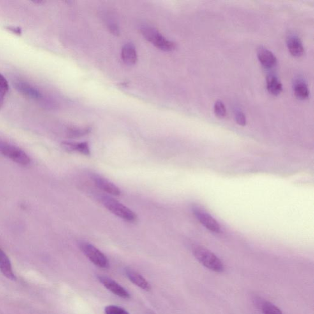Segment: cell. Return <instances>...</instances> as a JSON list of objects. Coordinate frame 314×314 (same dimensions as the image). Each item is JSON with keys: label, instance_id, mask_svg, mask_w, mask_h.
<instances>
[{"label": "cell", "instance_id": "6da1fadb", "mask_svg": "<svg viewBox=\"0 0 314 314\" xmlns=\"http://www.w3.org/2000/svg\"><path fill=\"white\" fill-rule=\"evenodd\" d=\"M193 255L201 264L214 272L223 271L222 262L214 253L202 246H195L192 249Z\"/></svg>", "mask_w": 314, "mask_h": 314}, {"label": "cell", "instance_id": "7a4b0ae2", "mask_svg": "<svg viewBox=\"0 0 314 314\" xmlns=\"http://www.w3.org/2000/svg\"><path fill=\"white\" fill-rule=\"evenodd\" d=\"M99 200L106 208L119 218L128 222H135L137 220V216L135 212L114 198L107 195H101Z\"/></svg>", "mask_w": 314, "mask_h": 314}, {"label": "cell", "instance_id": "3957f363", "mask_svg": "<svg viewBox=\"0 0 314 314\" xmlns=\"http://www.w3.org/2000/svg\"><path fill=\"white\" fill-rule=\"evenodd\" d=\"M140 31L146 40L153 44L157 48L163 51H172L176 47L174 42L165 38L154 27L148 25H143L141 27Z\"/></svg>", "mask_w": 314, "mask_h": 314}, {"label": "cell", "instance_id": "277c9868", "mask_svg": "<svg viewBox=\"0 0 314 314\" xmlns=\"http://www.w3.org/2000/svg\"><path fill=\"white\" fill-rule=\"evenodd\" d=\"M80 249L83 253L96 266L104 269L109 267L110 262L108 258L93 245L88 242H82L80 244Z\"/></svg>", "mask_w": 314, "mask_h": 314}, {"label": "cell", "instance_id": "5b68a950", "mask_svg": "<svg viewBox=\"0 0 314 314\" xmlns=\"http://www.w3.org/2000/svg\"><path fill=\"white\" fill-rule=\"evenodd\" d=\"M0 154L8 157L11 160L23 166L31 163V158L22 150L13 145L0 141Z\"/></svg>", "mask_w": 314, "mask_h": 314}, {"label": "cell", "instance_id": "8992f818", "mask_svg": "<svg viewBox=\"0 0 314 314\" xmlns=\"http://www.w3.org/2000/svg\"><path fill=\"white\" fill-rule=\"evenodd\" d=\"M194 216L207 230L215 233H220L221 227L218 221L204 210L195 205L193 207Z\"/></svg>", "mask_w": 314, "mask_h": 314}, {"label": "cell", "instance_id": "52a82bcc", "mask_svg": "<svg viewBox=\"0 0 314 314\" xmlns=\"http://www.w3.org/2000/svg\"><path fill=\"white\" fill-rule=\"evenodd\" d=\"M97 278L100 282V283L103 284L104 287L107 288L110 292H111L113 294L122 298H130V295L128 292V291L113 279L108 278L107 276H102V275H99V276H97Z\"/></svg>", "mask_w": 314, "mask_h": 314}, {"label": "cell", "instance_id": "ba28073f", "mask_svg": "<svg viewBox=\"0 0 314 314\" xmlns=\"http://www.w3.org/2000/svg\"><path fill=\"white\" fill-rule=\"evenodd\" d=\"M93 180L96 186L105 192L114 196L121 195V190H120V188L114 184L104 177L94 175L93 176Z\"/></svg>", "mask_w": 314, "mask_h": 314}, {"label": "cell", "instance_id": "9c48e42d", "mask_svg": "<svg viewBox=\"0 0 314 314\" xmlns=\"http://www.w3.org/2000/svg\"><path fill=\"white\" fill-rule=\"evenodd\" d=\"M16 89L19 93L24 94L28 98L33 99L34 100H39L43 98L42 94L31 84L24 82H16L15 84Z\"/></svg>", "mask_w": 314, "mask_h": 314}, {"label": "cell", "instance_id": "30bf717a", "mask_svg": "<svg viewBox=\"0 0 314 314\" xmlns=\"http://www.w3.org/2000/svg\"><path fill=\"white\" fill-rule=\"evenodd\" d=\"M257 57L258 60L265 68H271L276 66L277 59L273 53L267 48L260 47L258 49Z\"/></svg>", "mask_w": 314, "mask_h": 314}, {"label": "cell", "instance_id": "8fae6325", "mask_svg": "<svg viewBox=\"0 0 314 314\" xmlns=\"http://www.w3.org/2000/svg\"><path fill=\"white\" fill-rule=\"evenodd\" d=\"M122 59L124 63L128 66H132L138 61L137 52L136 48L132 44H126L122 47Z\"/></svg>", "mask_w": 314, "mask_h": 314}, {"label": "cell", "instance_id": "7c38bea8", "mask_svg": "<svg viewBox=\"0 0 314 314\" xmlns=\"http://www.w3.org/2000/svg\"><path fill=\"white\" fill-rule=\"evenodd\" d=\"M126 274L127 278L129 279L131 283H133L138 287H139L144 290H150L151 289V285L147 281L144 277L138 273V272L134 271L130 268L126 269Z\"/></svg>", "mask_w": 314, "mask_h": 314}, {"label": "cell", "instance_id": "4fadbf2b", "mask_svg": "<svg viewBox=\"0 0 314 314\" xmlns=\"http://www.w3.org/2000/svg\"><path fill=\"white\" fill-rule=\"evenodd\" d=\"M0 270L7 278L16 281V277L13 271L10 260L4 251L0 248Z\"/></svg>", "mask_w": 314, "mask_h": 314}, {"label": "cell", "instance_id": "5bb4252c", "mask_svg": "<svg viewBox=\"0 0 314 314\" xmlns=\"http://www.w3.org/2000/svg\"><path fill=\"white\" fill-rule=\"evenodd\" d=\"M287 47L290 54L294 57H301L304 54V48L301 39L297 36H290L287 39Z\"/></svg>", "mask_w": 314, "mask_h": 314}, {"label": "cell", "instance_id": "9a60e30c", "mask_svg": "<svg viewBox=\"0 0 314 314\" xmlns=\"http://www.w3.org/2000/svg\"><path fill=\"white\" fill-rule=\"evenodd\" d=\"M62 146L68 151L78 152V153L85 155V156H89L91 154L89 144L87 142H63L62 143Z\"/></svg>", "mask_w": 314, "mask_h": 314}, {"label": "cell", "instance_id": "2e32d148", "mask_svg": "<svg viewBox=\"0 0 314 314\" xmlns=\"http://www.w3.org/2000/svg\"><path fill=\"white\" fill-rule=\"evenodd\" d=\"M267 91L272 95L277 96L283 92V84L276 76L269 75L267 77Z\"/></svg>", "mask_w": 314, "mask_h": 314}, {"label": "cell", "instance_id": "e0dca14e", "mask_svg": "<svg viewBox=\"0 0 314 314\" xmlns=\"http://www.w3.org/2000/svg\"><path fill=\"white\" fill-rule=\"evenodd\" d=\"M293 91L297 98L299 100H306L309 96L308 85L301 80H298L293 86Z\"/></svg>", "mask_w": 314, "mask_h": 314}, {"label": "cell", "instance_id": "ac0fdd59", "mask_svg": "<svg viewBox=\"0 0 314 314\" xmlns=\"http://www.w3.org/2000/svg\"><path fill=\"white\" fill-rule=\"evenodd\" d=\"M9 84L6 78L0 74V109L3 105L4 98L9 91Z\"/></svg>", "mask_w": 314, "mask_h": 314}, {"label": "cell", "instance_id": "d6986e66", "mask_svg": "<svg viewBox=\"0 0 314 314\" xmlns=\"http://www.w3.org/2000/svg\"><path fill=\"white\" fill-rule=\"evenodd\" d=\"M91 131V127L84 128H71L68 131V135L70 137L78 138L87 135Z\"/></svg>", "mask_w": 314, "mask_h": 314}, {"label": "cell", "instance_id": "ffe728a7", "mask_svg": "<svg viewBox=\"0 0 314 314\" xmlns=\"http://www.w3.org/2000/svg\"><path fill=\"white\" fill-rule=\"evenodd\" d=\"M262 311L264 314H283L280 309L269 302H265L263 304Z\"/></svg>", "mask_w": 314, "mask_h": 314}, {"label": "cell", "instance_id": "44dd1931", "mask_svg": "<svg viewBox=\"0 0 314 314\" xmlns=\"http://www.w3.org/2000/svg\"><path fill=\"white\" fill-rule=\"evenodd\" d=\"M214 112L218 117L223 118L227 115V110L221 101H218L214 105Z\"/></svg>", "mask_w": 314, "mask_h": 314}, {"label": "cell", "instance_id": "7402d4cb", "mask_svg": "<svg viewBox=\"0 0 314 314\" xmlns=\"http://www.w3.org/2000/svg\"><path fill=\"white\" fill-rule=\"evenodd\" d=\"M106 314H130L126 309L121 308V307L110 305L106 307L105 308Z\"/></svg>", "mask_w": 314, "mask_h": 314}, {"label": "cell", "instance_id": "603a6c76", "mask_svg": "<svg viewBox=\"0 0 314 314\" xmlns=\"http://www.w3.org/2000/svg\"><path fill=\"white\" fill-rule=\"evenodd\" d=\"M235 119L237 124L241 126H245L246 125V118L243 112L241 110H236L235 112Z\"/></svg>", "mask_w": 314, "mask_h": 314}, {"label": "cell", "instance_id": "cb8c5ba5", "mask_svg": "<svg viewBox=\"0 0 314 314\" xmlns=\"http://www.w3.org/2000/svg\"><path fill=\"white\" fill-rule=\"evenodd\" d=\"M108 29H109L110 33L115 36H119L120 34V30L119 27L115 23L110 22L108 24Z\"/></svg>", "mask_w": 314, "mask_h": 314}, {"label": "cell", "instance_id": "d4e9b609", "mask_svg": "<svg viewBox=\"0 0 314 314\" xmlns=\"http://www.w3.org/2000/svg\"><path fill=\"white\" fill-rule=\"evenodd\" d=\"M6 29L8 30V31H10L13 33L17 34V35H20V34H22V30L19 27L8 26L6 27Z\"/></svg>", "mask_w": 314, "mask_h": 314}]
</instances>
